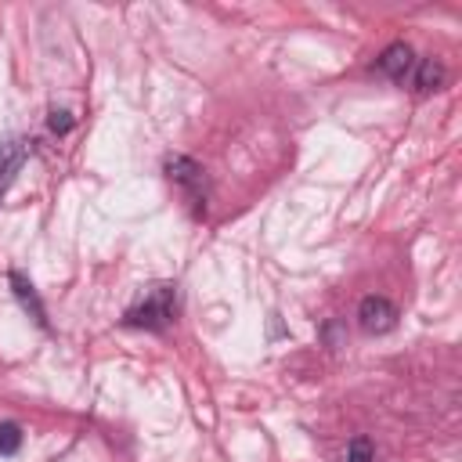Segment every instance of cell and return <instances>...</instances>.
<instances>
[{
	"instance_id": "1",
	"label": "cell",
	"mask_w": 462,
	"mask_h": 462,
	"mask_svg": "<svg viewBox=\"0 0 462 462\" xmlns=\"http://www.w3.org/2000/svg\"><path fill=\"white\" fill-rule=\"evenodd\" d=\"M177 318V285H152L137 307L126 310L123 325L144 332H166Z\"/></svg>"
},
{
	"instance_id": "2",
	"label": "cell",
	"mask_w": 462,
	"mask_h": 462,
	"mask_svg": "<svg viewBox=\"0 0 462 462\" xmlns=\"http://www.w3.org/2000/svg\"><path fill=\"white\" fill-rule=\"evenodd\" d=\"M166 177L170 184L184 195V202L191 206V213H206V202H209V180H206V170L188 159V155H166Z\"/></svg>"
},
{
	"instance_id": "3",
	"label": "cell",
	"mask_w": 462,
	"mask_h": 462,
	"mask_svg": "<svg viewBox=\"0 0 462 462\" xmlns=\"http://www.w3.org/2000/svg\"><path fill=\"white\" fill-rule=\"evenodd\" d=\"M357 325H361L365 332H372V336L390 332V328L397 325V307H393L386 296H365V300L357 303Z\"/></svg>"
},
{
	"instance_id": "4",
	"label": "cell",
	"mask_w": 462,
	"mask_h": 462,
	"mask_svg": "<svg viewBox=\"0 0 462 462\" xmlns=\"http://www.w3.org/2000/svg\"><path fill=\"white\" fill-rule=\"evenodd\" d=\"M379 72L383 76H390L393 83H404L408 76H411V65H415V54H411V47L408 43H390L383 54H379Z\"/></svg>"
},
{
	"instance_id": "5",
	"label": "cell",
	"mask_w": 462,
	"mask_h": 462,
	"mask_svg": "<svg viewBox=\"0 0 462 462\" xmlns=\"http://www.w3.org/2000/svg\"><path fill=\"white\" fill-rule=\"evenodd\" d=\"M7 282H11V292H14V300L22 303V310H25L40 328H47V310H43V303H40V296H36L32 282H29L22 271H11V274H7Z\"/></svg>"
},
{
	"instance_id": "6",
	"label": "cell",
	"mask_w": 462,
	"mask_h": 462,
	"mask_svg": "<svg viewBox=\"0 0 462 462\" xmlns=\"http://www.w3.org/2000/svg\"><path fill=\"white\" fill-rule=\"evenodd\" d=\"M25 155H29V144H25L22 137H7V141L0 144V195L11 188V180H14V173L22 170Z\"/></svg>"
},
{
	"instance_id": "7",
	"label": "cell",
	"mask_w": 462,
	"mask_h": 462,
	"mask_svg": "<svg viewBox=\"0 0 462 462\" xmlns=\"http://www.w3.org/2000/svg\"><path fill=\"white\" fill-rule=\"evenodd\" d=\"M411 87L419 90V94H430V90H440L444 87V65L437 61V58H415V65H411Z\"/></svg>"
},
{
	"instance_id": "8",
	"label": "cell",
	"mask_w": 462,
	"mask_h": 462,
	"mask_svg": "<svg viewBox=\"0 0 462 462\" xmlns=\"http://www.w3.org/2000/svg\"><path fill=\"white\" fill-rule=\"evenodd\" d=\"M22 448V426L18 422H0V455H14Z\"/></svg>"
},
{
	"instance_id": "9",
	"label": "cell",
	"mask_w": 462,
	"mask_h": 462,
	"mask_svg": "<svg viewBox=\"0 0 462 462\" xmlns=\"http://www.w3.org/2000/svg\"><path fill=\"white\" fill-rule=\"evenodd\" d=\"M343 462H372V440L368 437H354L346 444V458Z\"/></svg>"
},
{
	"instance_id": "10",
	"label": "cell",
	"mask_w": 462,
	"mask_h": 462,
	"mask_svg": "<svg viewBox=\"0 0 462 462\" xmlns=\"http://www.w3.org/2000/svg\"><path fill=\"white\" fill-rule=\"evenodd\" d=\"M51 130H54V134H69V130H72L69 112H51Z\"/></svg>"
}]
</instances>
